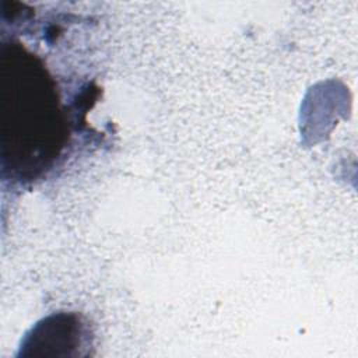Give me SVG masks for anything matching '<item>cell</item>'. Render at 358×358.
<instances>
[{
  "mask_svg": "<svg viewBox=\"0 0 358 358\" xmlns=\"http://www.w3.org/2000/svg\"><path fill=\"white\" fill-rule=\"evenodd\" d=\"M3 171L36 179L64 147L66 117L53 78L41 57L18 39L1 43Z\"/></svg>",
  "mask_w": 358,
  "mask_h": 358,
  "instance_id": "1",
  "label": "cell"
}]
</instances>
